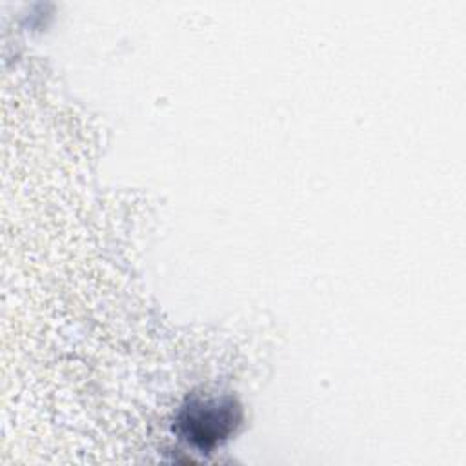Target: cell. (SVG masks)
Returning a JSON list of instances; mask_svg holds the SVG:
<instances>
[{
	"mask_svg": "<svg viewBox=\"0 0 466 466\" xmlns=\"http://www.w3.org/2000/svg\"><path fill=\"white\" fill-rule=\"evenodd\" d=\"M240 419V410L231 397L191 399L178 415L184 439L200 450H209L226 439Z\"/></svg>",
	"mask_w": 466,
	"mask_h": 466,
	"instance_id": "obj_1",
	"label": "cell"
}]
</instances>
